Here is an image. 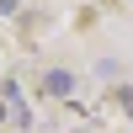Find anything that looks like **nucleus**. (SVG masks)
Returning <instances> with one entry per match:
<instances>
[{"label":"nucleus","instance_id":"f257e3e1","mask_svg":"<svg viewBox=\"0 0 133 133\" xmlns=\"http://www.w3.org/2000/svg\"><path fill=\"white\" fill-rule=\"evenodd\" d=\"M69 91H75V75H69V69H48V75H43V96H53V101H64Z\"/></svg>","mask_w":133,"mask_h":133},{"label":"nucleus","instance_id":"f03ea898","mask_svg":"<svg viewBox=\"0 0 133 133\" xmlns=\"http://www.w3.org/2000/svg\"><path fill=\"white\" fill-rule=\"evenodd\" d=\"M0 123H5V101H0Z\"/></svg>","mask_w":133,"mask_h":133}]
</instances>
